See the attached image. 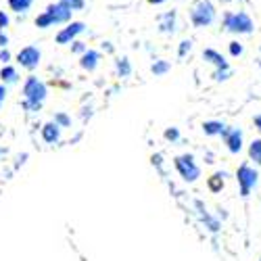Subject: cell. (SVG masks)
<instances>
[{
  "label": "cell",
  "instance_id": "2e32d148",
  "mask_svg": "<svg viewBox=\"0 0 261 261\" xmlns=\"http://www.w3.org/2000/svg\"><path fill=\"white\" fill-rule=\"evenodd\" d=\"M32 5L34 0H9V9L15 13H28Z\"/></svg>",
  "mask_w": 261,
  "mask_h": 261
},
{
  "label": "cell",
  "instance_id": "83f0119b",
  "mask_svg": "<svg viewBox=\"0 0 261 261\" xmlns=\"http://www.w3.org/2000/svg\"><path fill=\"white\" fill-rule=\"evenodd\" d=\"M9 61H11V53H9L7 48H0V63L9 65Z\"/></svg>",
  "mask_w": 261,
  "mask_h": 261
},
{
  "label": "cell",
  "instance_id": "ffe728a7",
  "mask_svg": "<svg viewBox=\"0 0 261 261\" xmlns=\"http://www.w3.org/2000/svg\"><path fill=\"white\" fill-rule=\"evenodd\" d=\"M55 23H53V19H50V15L44 11V13H40L38 17H36V28H40V30H48V28H53Z\"/></svg>",
  "mask_w": 261,
  "mask_h": 261
},
{
  "label": "cell",
  "instance_id": "cb8c5ba5",
  "mask_svg": "<svg viewBox=\"0 0 261 261\" xmlns=\"http://www.w3.org/2000/svg\"><path fill=\"white\" fill-rule=\"evenodd\" d=\"M55 123H59L61 127H69V125H71V119L65 115V113H57V115H55Z\"/></svg>",
  "mask_w": 261,
  "mask_h": 261
},
{
  "label": "cell",
  "instance_id": "4fadbf2b",
  "mask_svg": "<svg viewBox=\"0 0 261 261\" xmlns=\"http://www.w3.org/2000/svg\"><path fill=\"white\" fill-rule=\"evenodd\" d=\"M159 28H161L163 34H173V32H176V13H173V11L165 13L161 17V21H159Z\"/></svg>",
  "mask_w": 261,
  "mask_h": 261
},
{
  "label": "cell",
  "instance_id": "e0dca14e",
  "mask_svg": "<svg viewBox=\"0 0 261 261\" xmlns=\"http://www.w3.org/2000/svg\"><path fill=\"white\" fill-rule=\"evenodd\" d=\"M249 157H251V161H255L257 165H261V138H257V140L251 142V146H249Z\"/></svg>",
  "mask_w": 261,
  "mask_h": 261
},
{
  "label": "cell",
  "instance_id": "7402d4cb",
  "mask_svg": "<svg viewBox=\"0 0 261 261\" xmlns=\"http://www.w3.org/2000/svg\"><path fill=\"white\" fill-rule=\"evenodd\" d=\"M59 3H63V5H67L73 13L75 11H82L84 7H86V0H59Z\"/></svg>",
  "mask_w": 261,
  "mask_h": 261
},
{
  "label": "cell",
  "instance_id": "d6986e66",
  "mask_svg": "<svg viewBox=\"0 0 261 261\" xmlns=\"http://www.w3.org/2000/svg\"><path fill=\"white\" fill-rule=\"evenodd\" d=\"M224 176H226V173L217 171V173H213V176L209 178V188H211L213 192H220V190L224 188Z\"/></svg>",
  "mask_w": 261,
  "mask_h": 261
},
{
  "label": "cell",
  "instance_id": "6da1fadb",
  "mask_svg": "<svg viewBox=\"0 0 261 261\" xmlns=\"http://www.w3.org/2000/svg\"><path fill=\"white\" fill-rule=\"evenodd\" d=\"M46 94H48V92H46L44 82H40L38 77L30 75V77L25 80V84H23V96H25L23 107L30 109V111H38V109L42 107V102H44Z\"/></svg>",
  "mask_w": 261,
  "mask_h": 261
},
{
  "label": "cell",
  "instance_id": "277c9868",
  "mask_svg": "<svg viewBox=\"0 0 261 261\" xmlns=\"http://www.w3.org/2000/svg\"><path fill=\"white\" fill-rule=\"evenodd\" d=\"M257 180H259V173L249 165V163H243L236 171V182L241 186V197H249L251 190L257 186Z\"/></svg>",
  "mask_w": 261,
  "mask_h": 261
},
{
  "label": "cell",
  "instance_id": "1f68e13d",
  "mask_svg": "<svg viewBox=\"0 0 261 261\" xmlns=\"http://www.w3.org/2000/svg\"><path fill=\"white\" fill-rule=\"evenodd\" d=\"M253 123H255V127L261 132V115H255V117H253Z\"/></svg>",
  "mask_w": 261,
  "mask_h": 261
},
{
  "label": "cell",
  "instance_id": "f1b7e54d",
  "mask_svg": "<svg viewBox=\"0 0 261 261\" xmlns=\"http://www.w3.org/2000/svg\"><path fill=\"white\" fill-rule=\"evenodd\" d=\"M71 44H73V46H71V53H82V55H84L86 50H88V48L82 44V42H71Z\"/></svg>",
  "mask_w": 261,
  "mask_h": 261
},
{
  "label": "cell",
  "instance_id": "5bb4252c",
  "mask_svg": "<svg viewBox=\"0 0 261 261\" xmlns=\"http://www.w3.org/2000/svg\"><path fill=\"white\" fill-rule=\"evenodd\" d=\"M224 129H226V125L222 123V121H205L203 123V132L207 134V136H217V134H224Z\"/></svg>",
  "mask_w": 261,
  "mask_h": 261
},
{
  "label": "cell",
  "instance_id": "30bf717a",
  "mask_svg": "<svg viewBox=\"0 0 261 261\" xmlns=\"http://www.w3.org/2000/svg\"><path fill=\"white\" fill-rule=\"evenodd\" d=\"M98 61H100V53L98 50H86L80 59V67L86 71H94L98 67Z\"/></svg>",
  "mask_w": 261,
  "mask_h": 261
},
{
  "label": "cell",
  "instance_id": "836d02e7",
  "mask_svg": "<svg viewBox=\"0 0 261 261\" xmlns=\"http://www.w3.org/2000/svg\"><path fill=\"white\" fill-rule=\"evenodd\" d=\"M259 261H261V259H259Z\"/></svg>",
  "mask_w": 261,
  "mask_h": 261
},
{
  "label": "cell",
  "instance_id": "52a82bcc",
  "mask_svg": "<svg viewBox=\"0 0 261 261\" xmlns=\"http://www.w3.org/2000/svg\"><path fill=\"white\" fill-rule=\"evenodd\" d=\"M86 30V23L84 21H71L67 23V28H63L59 34H57V44H71L75 42V38Z\"/></svg>",
  "mask_w": 261,
  "mask_h": 261
},
{
  "label": "cell",
  "instance_id": "603a6c76",
  "mask_svg": "<svg viewBox=\"0 0 261 261\" xmlns=\"http://www.w3.org/2000/svg\"><path fill=\"white\" fill-rule=\"evenodd\" d=\"M243 53H245V48H243L241 42H236V40L230 42V55H232V57H241Z\"/></svg>",
  "mask_w": 261,
  "mask_h": 261
},
{
  "label": "cell",
  "instance_id": "8fae6325",
  "mask_svg": "<svg viewBox=\"0 0 261 261\" xmlns=\"http://www.w3.org/2000/svg\"><path fill=\"white\" fill-rule=\"evenodd\" d=\"M203 59L205 61H209L211 65H215L217 69H224V71H230V67H228V63H226V59L217 53V50H213V48H207V50H203Z\"/></svg>",
  "mask_w": 261,
  "mask_h": 261
},
{
  "label": "cell",
  "instance_id": "8992f818",
  "mask_svg": "<svg viewBox=\"0 0 261 261\" xmlns=\"http://www.w3.org/2000/svg\"><path fill=\"white\" fill-rule=\"evenodd\" d=\"M42 61V53L38 46H25V48H21L17 53V63L21 65V67H25V69H36L38 65Z\"/></svg>",
  "mask_w": 261,
  "mask_h": 261
},
{
  "label": "cell",
  "instance_id": "d6a6232c",
  "mask_svg": "<svg viewBox=\"0 0 261 261\" xmlns=\"http://www.w3.org/2000/svg\"><path fill=\"white\" fill-rule=\"evenodd\" d=\"M146 3H148V5H163L165 0H146Z\"/></svg>",
  "mask_w": 261,
  "mask_h": 261
},
{
  "label": "cell",
  "instance_id": "4316f807",
  "mask_svg": "<svg viewBox=\"0 0 261 261\" xmlns=\"http://www.w3.org/2000/svg\"><path fill=\"white\" fill-rule=\"evenodd\" d=\"M11 23V19H9V15L5 13V11H0V32H3L7 25Z\"/></svg>",
  "mask_w": 261,
  "mask_h": 261
},
{
  "label": "cell",
  "instance_id": "ac0fdd59",
  "mask_svg": "<svg viewBox=\"0 0 261 261\" xmlns=\"http://www.w3.org/2000/svg\"><path fill=\"white\" fill-rule=\"evenodd\" d=\"M169 69H171V65L165 59H159V61H155L153 65H150V71H153L155 75H165Z\"/></svg>",
  "mask_w": 261,
  "mask_h": 261
},
{
  "label": "cell",
  "instance_id": "5b68a950",
  "mask_svg": "<svg viewBox=\"0 0 261 261\" xmlns=\"http://www.w3.org/2000/svg\"><path fill=\"white\" fill-rule=\"evenodd\" d=\"M173 165H176V169L180 171V176L186 182H197L201 178V167L194 163V157L192 155H180V157H176Z\"/></svg>",
  "mask_w": 261,
  "mask_h": 261
},
{
  "label": "cell",
  "instance_id": "9c48e42d",
  "mask_svg": "<svg viewBox=\"0 0 261 261\" xmlns=\"http://www.w3.org/2000/svg\"><path fill=\"white\" fill-rule=\"evenodd\" d=\"M222 138H224V142H226V146H228V150L232 155H238L243 150V132L238 127H228L226 125Z\"/></svg>",
  "mask_w": 261,
  "mask_h": 261
},
{
  "label": "cell",
  "instance_id": "d4e9b609",
  "mask_svg": "<svg viewBox=\"0 0 261 261\" xmlns=\"http://www.w3.org/2000/svg\"><path fill=\"white\" fill-rule=\"evenodd\" d=\"M163 136H165V140H171V142H173V140L180 138V129H178V127H169V129H165Z\"/></svg>",
  "mask_w": 261,
  "mask_h": 261
},
{
  "label": "cell",
  "instance_id": "484cf974",
  "mask_svg": "<svg viewBox=\"0 0 261 261\" xmlns=\"http://www.w3.org/2000/svg\"><path fill=\"white\" fill-rule=\"evenodd\" d=\"M190 48H192V42H190V40H184V42H180V50H178V55L184 57L186 53H190Z\"/></svg>",
  "mask_w": 261,
  "mask_h": 261
},
{
  "label": "cell",
  "instance_id": "ba28073f",
  "mask_svg": "<svg viewBox=\"0 0 261 261\" xmlns=\"http://www.w3.org/2000/svg\"><path fill=\"white\" fill-rule=\"evenodd\" d=\"M46 13L50 15V19H53V23H55V25L69 23V21H71V15H73V11H71L67 5H63V3L48 5V7H46Z\"/></svg>",
  "mask_w": 261,
  "mask_h": 261
},
{
  "label": "cell",
  "instance_id": "f546056e",
  "mask_svg": "<svg viewBox=\"0 0 261 261\" xmlns=\"http://www.w3.org/2000/svg\"><path fill=\"white\" fill-rule=\"evenodd\" d=\"M7 44H9V36L5 32H0V48H7Z\"/></svg>",
  "mask_w": 261,
  "mask_h": 261
},
{
  "label": "cell",
  "instance_id": "3957f363",
  "mask_svg": "<svg viewBox=\"0 0 261 261\" xmlns=\"http://www.w3.org/2000/svg\"><path fill=\"white\" fill-rule=\"evenodd\" d=\"M190 21L194 28H209L215 21V7L209 0H199V3L190 9Z\"/></svg>",
  "mask_w": 261,
  "mask_h": 261
},
{
  "label": "cell",
  "instance_id": "4dcf8cb0",
  "mask_svg": "<svg viewBox=\"0 0 261 261\" xmlns=\"http://www.w3.org/2000/svg\"><path fill=\"white\" fill-rule=\"evenodd\" d=\"M5 98H7V86H5V84H0V107H3Z\"/></svg>",
  "mask_w": 261,
  "mask_h": 261
},
{
  "label": "cell",
  "instance_id": "9a60e30c",
  "mask_svg": "<svg viewBox=\"0 0 261 261\" xmlns=\"http://www.w3.org/2000/svg\"><path fill=\"white\" fill-rule=\"evenodd\" d=\"M0 80H3V84H15L19 80V73L15 67H11V65H5L3 69H0Z\"/></svg>",
  "mask_w": 261,
  "mask_h": 261
},
{
  "label": "cell",
  "instance_id": "7a4b0ae2",
  "mask_svg": "<svg viewBox=\"0 0 261 261\" xmlns=\"http://www.w3.org/2000/svg\"><path fill=\"white\" fill-rule=\"evenodd\" d=\"M224 28L232 34H251L255 23L249 13L238 11V13H226L224 15Z\"/></svg>",
  "mask_w": 261,
  "mask_h": 261
},
{
  "label": "cell",
  "instance_id": "7c38bea8",
  "mask_svg": "<svg viewBox=\"0 0 261 261\" xmlns=\"http://www.w3.org/2000/svg\"><path fill=\"white\" fill-rule=\"evenodd\" d=\"M42 138H44V142H48V144H55L61 138V125L55 121H48L44 127H42Z\"/></svg>",
  "mask_w": 261,
  "mask_h": 261
},
{
  "label": "cell",
  "instance_id": "44dd1931",
  "mask_svg": "<svg viewBox=\"0 0 261 261\" xmlns=\"http://www.w3.org/2000/svg\"><path fill=\"white\" fill-rule=\"evenodd\" d=\"M117 73H119L121 77H127L129 73H132V67H129V61H127L125 57L117 61Z\"/></svg>",
  "mask_w": 261,
  "mask_h": 261
}]
</instances>
